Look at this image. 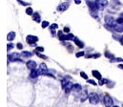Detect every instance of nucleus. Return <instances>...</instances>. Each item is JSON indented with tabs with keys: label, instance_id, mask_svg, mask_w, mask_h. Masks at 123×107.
<instances>
[{
	"label": "nucleus",
	"instance_id": "nucleus-21",
	"mask_svg": "<svg viewBox=\"0 0 123 107\" xmlns=\"http://www.w3.org/2000/svg\"><path fill=\"white\" fill-rule=\"evenodd\" d=\"M105 57H106L107 58H110L111 60L115 58V56H114L113 54H111L110 52H108V51H107V52H105Z\"/></svg>",
	"mask_w": 123,
	"mask_h": 107
},
{
	"label": "nucleus",
	"instance_id": "nucleus-27",
	"mask_svg": "<svg viewBox=\"0 0 123 107\" xmlns=\"http://www.w3.org/2000/svg\"><path fill=\"white\" fill-rule=\"evenodd\" d=\"M111 62H123V59L122 58H119V57H115L114 59H112L111 60Z\"/></svg>",
	"mask_w": 123,
	"mask_h": 107
},
{
	"label": "nucleus",
	"instance_id": "nucleus-30",
	"mask_svg": "<svg viewBox=\"0 0 123 107\" xmlns=\"http://www.w3.org/2000/svg\"><path fill=\"white\" fill-rule=\"evenodd\" d=\"M84 55H85V53H84V52H78V53H76L75 57H83Z\"/></svg>",
	"mask_w": 123,
	"mask_h": 107
},
{
	"label": "nucleus",
	"instance_id": "nucleus-14",
	"mask_svg": "<svg viewBox=\"0 0 123 107\" xmlns=\"http://www.w3.org/2000/svg\"><path fill=\"white\" fill-rule=\"evenodd\" d=\"M74 43H75L79 48H83V47H84V43H83L81 40H79L77 37H74Z\"/></svg>",
	"mask_w": 123,
	"mask_h": 107
},
{
	"label": "nucleus",
	"instance_id": "nucleus-16",
	"mask_svg": "<svg viewBox=\"0 0 123 107\" xmlns=\"http://www.w3.org/2000/svg\"><path fill=\"white\" fill-rule=\"evenodd\" d=\"M31 56H32V54L31 52H28V51H24V52L21 53V57H25V58H29V57H31Z\"/></svg>",
	"mask_w": 123,
	"mask_h": 107
},
{
	"label": "nucleus",
	"instance_id": "nucleus-28",
	"mask_svg": "<svg viewBox=\"0 0 123 107\" xmlns=\"http://www.w3.org/2000/svg\"><path fill=\"white\" fill-rule=\"evenodd\" d=\"M86 99H87V91H84V93H83V95L81 97V101H85Z\"/></svg>",
	"mask_w": 123,
	"mask_h": 107
},
{
	"label": "nucleus",
	"instance_id": "nucleus-13",
	"mask_svg": "<svg viewBox=\"0 0 123 107\" xmlns=\"http://www.w3.org/2000/svg\"><path fill=\"white\" fill-rule=\"evenodd\" d=\"M31 16H32V20H33V21H35V22H37V23H40V21H41V16H40V14H39L38 13H33V14H32Z\"/></svg>",
	"mask_w": 123,
	"mask_h": 107
},
{
	"label": "nucleus",
	"instance_id": "nucleus-24",
	"mask_svg": "<svg viewBox=\"0 0 123 107\" xmlns=\"http://www.w3.org/2000/svg\"><path fill=\"white\" fill-rule=\"evenodd\" d=\"M100 57V54H95V55H90V56H87L86 57L87 58H97Z\"/></svg>",
	"mask_w": 123,
	"mask_h": 107
},
{
	"label": "nucleus",
	"instance_id": "nucleus-7",
	"mask_svg": "<svg viewBox=\"0 0 123 107\" xmlns=\"http://www.w3.org/2000/svg\"><path fill=\"white\" fill-rule=\"evenodd\" d=\"M69 6H70V4H69L68 2H63L60 5H58L57 11H58V12H65V11L69 8Z\"/></svg>",
	"mask_w": 123,
	"mask_h": 107
},
{
	"label": "nucleus",
	"instance_id": "nucleus-40",
	"mask_svg": "<svg viewBox=\"0 0 123 107\" xmlns=\"http://www.w3.org/2000/svg\"><path fill=\"white\" fill-rule=\"evenodd\" d=\"M74 3L78 5V4H80V3H81V0H74Z\"/></svg>",
	"mask_w": 123,
	"mask_h": 107
},
{
	"label": "nucleus",
	"instance_id": "nucleus-4",
	"mask_svg": "<svg viewBox=\"0 0 123 107\" xmlns=\"http://www.w3.org/2000/svg\"><path fill=\"white\" fill-rule=\"evenodd\" d=\"M20 56H21V55L18 54V53H13V54H12V55H9L8 58H9L10 61H21V59H19Z\"/></svg>",
	"mask_w": 123,
	"mask_h": 107
},
{
	"label": "nucleus",
	"instance_id": "nucleus-44",
	"mask_svg": "<svg viewBox=\"0 0 123 107\" xmlns=\"http://www.w3.org/2000/svg\"><path fill=\"white\" fill-rule=\"evenodd\" d=\"M113 107H118L117 105H115V106H113Z\"/></svg>",
	"mask_w": 123,
	"mask_h": 107
},
{
	"label": "nucleus",
	"instance_id": "nucleus-31",
	"mask_svg": "<svg viewBox=\"0 0 123 107\" xmlns=\"http://www.w3.org/2000/svg\"><path fill=\"white\" fill-rule=\"evenodd\" d=\"M80 76H81L84 79H88V76H87L86 73H84V72H80Z\"/></svg>",
	"mask_w": 123,
	"mask_h": 107
},
{
	"label": "nucleus",
	"instance_id": "nucleus-34",
	"mask_svg": "<svg viewBox=\"0 0 123 107\" xmlns=\"http://www.w3.org/2000/svg\"><path fill=\"white\" fill-rule=\"evenodd\" d=\"M16 47H17V49H19V50H21V49L23 48V45H22V43H20V42H18V43L16 44Z\"/></svg>",
	"mask_w": 123,
	"mask_h": 107
},
{
	"label": "nucleus",
	"instance_id": "nucleus-3",
	"mask_svg": "<svg viewBox=\"0 0 123 107\" xmlns=\"http://www.w3.org/2000/svg\"><path fill=\"white\" fill-rule=\"evenodd\" d=\"M105 22H106L107 25H109L112 28L117 24V21H115V19L112 16H109V15H106L105 16Z\"/></svg>",
	"mask_w": 123,
	"mask_h": 107
},
{
	"label": "nucleus",
	"instance_id": "nucleus-33",
	"mask_svg": "<svg viewBox=\"0 0 123 107\" xmlns=\"http://www.w3.org/2000/svg\"><path fill=\"white\" fill-rule=\"evenodd\" d=\"M12 48H13V44H12V43H9V44L7 45V49H8V51L12 50Z\"/></svg>",
	"mask_w": 123,
	"mask_h": 107
},
{
	"label": "nucleus",
	"instance_id": "nucleus-45",
	"mask_svg": "<svg viewBox=\"0 0 123 107\" xmlns=\"http://www.w3.org/2000/svg\"><path fill=\"white\" fill-rule=\"evenodd\" d=\"M122 107H123V105H122Z\"/></svg>",
	"mask_w": 123,
	"mask_h": 107
},
{
	"label": "nucleus",
	"instance_id": "nucleus-17",
	"mask_svg": "<svg viewBox=\"0 0 123 107\" xmlns=\"http://www.w3.org/2000/svg\"><path fill=\"white\" fill-rule=\"evenodd\" d=\"M92 76L95 77V78H97V79H102V76H101V74L99 73L98 71H96V70H93L92 72Z\"/></svg>",
	"mask_w": 123,
	"mask_h": 107
},
{
	"label": "nucleus",
	"instance_id": "nucleus-42",
	"mask_svg": "<svg viewBox=\"0 0 123 107\" xmlns=\"http://www.w3.org/2000/svg\"><path fill=\"white\" fill-rule=\"evenodd\" d=\"M118 68H120V69L123 70V64H119V65H118Z\"/></svg>",
	"mask_w": 123,
	"mask_h": 107
},
{
	"label": "nucleus",
	"instance_id": "nucleus-10",
	"mask_svg": "<svg viewBox=\"0 0 123 107\" xmlns=\"http://www.w3.org/2000/svg\"><path fill=\"white\" fill-rule=\"evenodd\" d=\"M113 30L116 31L117 33H123V24H118V23H117V24L113 27Z\"/></svg>",
	"mask_w": 123,
	"mask_h": 107
},
{
	"label": "nucleus",
	"instance_id": "nucleus-5",
	"mask_svg": "<svg viewBox=\"0 0 123 107\" xmlns=\"http://www.w3.org/2000/svg\"><path fill=\"white\" fill-rule=\"evenodd\" d=\"M103 102L107 107H111L113 105V99L109 95H106L104 97V99H103Z\"/></svg>",
	"mask_w": 123,
	"mask_h": 107
},
{
	"label": "nucleus",
	"instance_id": "nucleus-26",
	"mask_svg": "<svg viewBox=\"0 0 123 107\" xmlns=\"http://www.w3.org/2000/svg\"><path fill=\"white\" fill-rule=\"evenodd\" d=\"M49 25H50V23H49L48 21H43V22L41 23V26H42V28H43V29L47 28V27H48Z\"/></svg>",
	"mask_w": 123,
	"mask_h": 107
},
{
	"label": "nucleus",
	"instance_id": "nucleus-43",
	"mask_svg": "<svg viewBox=\"0 0 123 107\" xmlns=\"http://www.w3.org/2000/svg\"><path fill=\"white\" fill-rule=\"evenodd\" d=\"M120 16H121V17H123V13H121V14H120Z\"/></svg>",
	"mask_w": 123,
	"mask_h": 107
},
{
	"label": "nucleus",
	"instance_id": "nucleus-18",
	"mask_svg": "<svg viewBox=\"0 0 123 107\" xmlns=\"http://www.w3.org/2000/svg\"><path fill=\"white\" fill-rule=\"evenodd\" d=\"M81 89H82V87H81L80 84H74V89H73V91H74V92H80Z\"/></svg>",
	"mask_w": 123,
	"mask_h": 107
},
{
	"label": "nucleus",
	"instance_id": "nucleus-9",
	"mask_svg": "<svg viewBox=\"0 0 123 107\" xmlns=\"http://www.w3.org/2000/svg\"><path fill=\"white\" fill-rule=\"evenodd\" d=\"M39 75H41L40 69H32L31 72V78H36Z\"/></svg>",
	"mask_w": 123,
	"mask_h": 107
},
{
	"label": "nucleus",
	"instance_id": "nucleus-12",
	"mask_svg": "<svg viewBox=\"0 0 123 107\" xmlns=\"http://www.w3.org/2000/svg\"><path fill=\"white\" fill-rule=\"evenodd\" d=\"M26 65H27L28 69H30V70H32V69H35L36 68V62L34 60H29L26 63Z\"/></svg>",
	"mask_w": 123,
	"mask_h": 107
},
{
	"label": "nucleus",
	"instance_id": "nucleus-29",
	"mask_svg": "<svg viewBox=\"0 0 123 107\" xmlns=\"http://www.w3.org/2000/svg\"><path fill=\"white\" fill-rule=\"evenodd\" d=\"M58 28V25L57 24H52L51 26H50V30H55V29H57Z\"/></svg>",
	"mask_w": 123,
	"mask_h": 107
},
{
	"label": "nucleus",
	"instance_id": "nucleus-36",
	"mask_svg": "<svg viewBox=\"0 0 123 107\" xmlns=\"http://www.w3.org/2000/svg\"><path fill=\"white\" fill-rule=\"evenodd\" d=\"M18 2L21 4V5H23V6H29L30 4L29 3H26V2H23V1H21V0H18Z\"/></svg>",
	"mask_w": 123,
	"mask_h": 107
},
{
	"label": "nucleus",
	"instance_id": "nucleus-15",
	"mask_svg": "<svg viewBox=\"0 0 123 107\" xmlns=\"http://www.w3.org/2000/svg\"><path fill=\"white\" fill-rule=\"evenodd\" d=\"M14 38H15V33H14V32H10V33L8 34V36H7L8 41H12Z\"/></svg>",
	"mask_w": 123,
	"mask_h": 107
},
{
	"label": "nucleus",
	"instance_id": "nucleus-2",
	"mask_svg": "<svg viewBox=\"0 0 123 107\" xmlns=\"http://www.w3.org/2000/svg\"><path fill=\"white\" fill-rule=\"evenodd\" d=\"M89 101H90V102H91L92 104L95 105V104H97V103L99 102V97H98L97 94L92 93V94L89 95Z\"/></svg>",
	"mask_w": 123,
	"mask_h": 107
},
{
	"label": "nucleus",
	"instance_id": "nucleus-39",
	"mask_svg": "<svg viewBox=\"0 0 123 107\" xmlns=\"http://www.w3.org/2000/svg\"><path fill=\"white\" fill-rule=\"evenodd\" d=\"M51 33H52V36H55V35H56L55 30H51Z\"/></svg>",
	"mask_w": 123,
	"mask_h": 107
},
{
	"label": "nucleus",
	"instance_id": "nucleus-37",
	"mask_svg": "<svg viewBox=\"0 0 123 107\" xmlns=\"http://www.w3.org/2000/svg\"><path fill=\"white\" fill-rule=\"evenodd\" d=\"M35 51H37V52H43L44 51V48L43 47H36Z\"/></svg>",
	"mask_w": 123,
	"mask_h": 107
},
{
	"label": "nucleus",
	"instance_id": "nucleus-19",
	"mask_svg": "<svg viewBox=\"0 0 123 107\" xmlns=\"http://www.w3.org/2000/svg\"><path fill=\"white\" fill-rule=\"evenodd\" d=\"M95 2H96L97 4H99V5H101L102 7H105V6L108 5V1H107V0H96Z\"/></svg>",
	"mask_w": 123,
	"mask_h": 107
},
{
	"label": "nucleus",
	"instance_id": "nucleus-6",
	"mask_svg": "<svg viewBox=\"0 0 123 107\" xmlns=\"http://www.w3.org/2000/svg\"><path fill=\"white\" fill-rule=\"evenodd\" d=\"M74 36L73 34H71V33H69V34H67V35H61V36H59V39H60L61 41L74 40Z\"/></svg>",
	"mask_w": 123,
	"mask_h": 107
},
{
	"label": "nucleus",
	"instance_id": "nucleus-20",
	"mask_svg": "<svg viewBox=\"0 0 123 107\" xmlns=\"http://www.w3.org/2000/svg\"><path fill=\"white\" fill-rule=\"evenodd\" d=\"M39 69L41 70V73L48 71V67H47V65H46L45 63H41V64H40V66H39Z\"/></svg>",
	"mask_w": 123,
	"mask_h": 107
},
{
	"label": "nucleus",
	"instance_id": "nucleus-38",
	"mask_svg": "<svg viewBox=\"0 0 123 107\" xmlns=\"http://www.w3.org/2000/svg\"><path fill=\"white\" fill-rule=\"evenodd\" d=\"M64 32L67 33V34H69V33H70V29H69L68 27H65V28H64Z\"/></svg>",
	"mask_w": 123,
	"mask_h": 107
},
{
	"label": "nucleus",
	"instance_id": "nucleus-32",
	"mask_svg": "<svg viewBox=\"0 0 123 107\" xmlns=\"http://www.w3.org/2000/svg\"><path fill=\"white\" fill-rule=\"evenodd\" d=\"M117 23H118V24H123V17H118L117 19Z\"/></svg>",
	"mask_w": 123,
	"mask_h": 107
},
{
	"label": "nucleus",
	"instance_id": "nucleus-1",
	"mask_svg": "<svg viewBox=\"0 0 123 107\" xmlns=\"http://www.w3.org/2000/svg\"><path fill=\"white\" fill-rule=\"evenodd\" d=\"M26 41L28 44H30L31 46H35V43L38 41V37L35 36H31V35H29L26 37Z\"/></svg>",
	"mask_w": 123,
	"mask_h": 107
},
{
	"label": "nucleus",
	"instance_id": "nucleus-25",
	"mask_svg": "<svg viewBox=\"0 0 123 107\" xmlns=\"http://www.w3.org/2000/svg\"><path fill=\"white\" fill-rule=\"evenodd\" d=\"M108 82H109V80H108V79L102 78V79H99V82H98V84H99V85H103L104 83H108Z\"/></svg>",
	"mask_w": 123,
	"mask_h": 107
},
{
	"label": "nucleus",
	"instance_id": "nucleus-22",
	"mask_svg": "<svg viewBox=\"0 0 123 107\" xmlns=\"http://www.w3.org/2000/svg\"><path fill=\"white\" fill-rule=\"evenodd\" d=\"M26 13H27L28 15H32V14H33V10H32V8L28 7V8L26 9Z\"/></svg>",
	"mask_w": 123,
	"mask_h": 107
},
{
	"label": "nucleus",
	"instance_id": "nucleus-41",
	"mask_svg": "<svg viewBox=\"0 0 123 107\" xmlns=\"http://www.w3.org/2000/svg\"><path fill=\"white\" fill-rule=\"evenodd\" d=\"M120 43H121V45H123V36L120 37Z\"/></svg>",
	"mask_w": 123,
	"mask_h": 107
},
{
	"label": "nucleus",
	"instance_id": "nucleus-11",
	"mask_svg": "<svg viewBox=\"0 0 123 107\" xmlns=\"http://www.w3.org/2000/svg\"><path fill=\"white\" fill-rule=\"evenodd\" d=\"M73 89H74V84H73L71 81L64 87V90H65V93H66V94H69L71 91H73Z\"/></svg>",
	"mask_w": 123,
	"mask_h": 107
},
{
	"label": "nucleus",
	"instance_id": "nucleus-8",
	"mask_svg": "<svg viewBox=\"0 0 123 107\" xmlns=\"http://www.w3.org/2000/svg\"><path fill=\"white\" fill-rule=\"evenodd\" d=\"M86 2H87V5H88V7L90 8L91 11H95L96 12L98 10L97 5H96V2H92L90 0H86Z\"/></svg>",
	"mask_w": 123,
	"mask_h": 107
},
{
	"label": "nucleus",
	"instance_id": "nucleus-23",
	"mask_svg": "<svg viewBox=\"0 0 123 107\" xmlns=\"http://www.w3.org/2000/svg\"><path fill=\"white\" fill-rule=\"evenodd\" d=\"M35 54L37 55V57H40V58H42V59H47V58H48V57H46V56H44V55L40 54V52L35 51Z\"/></svg>",
	"mask_w": 123,
	"mask_h": 107
},
{
	"label": "nucleus",
	"instance_id": "nucleus-35",
	"mask_svg": "<svg viewBox=\"0 0 123 107\" xmlns=\"http://www.w3.org/2000/svg\"><path fill=\"white\" fill-rule=\"evenodd\" d=\"M88 83H90L92 85H96V83H95V81L93 79H88Z\"/></svg>",
	"mask_w": 123,
	"mask_h": 107
}]
</instances>
